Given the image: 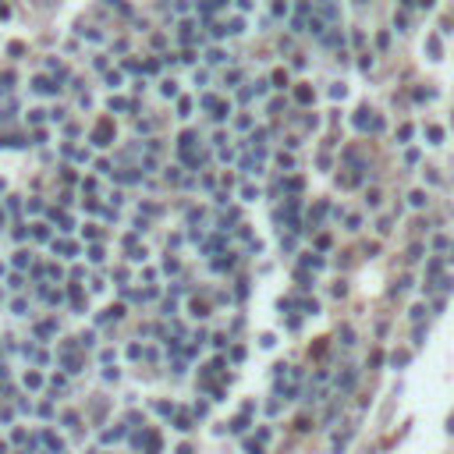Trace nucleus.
I'll return each mask as SVG.
<instances>
[{
    "instance_id": "nucleus-1",
    "label": "nucleus",
    "mask_w": 454,
    "mask_h": 454,
    "mask_svg": "<svg viewBox=\"0 0 454 454\" xmlns=\"http://www.w3.org/2000/svg\"><path fill=\"white\" fill-rule=\"evenodd\" d=\"M355 380H358V373H355V369H348L344 376H337V390H341V394H348V390L355 387Z\"/></svg>"
},
{
    "instance_id": "nucleus-2",
    "label": "nucleus",
    "mask_w": 454,
    "mask_h": 454,
    "mask_svg": "<svg viewBox=\"0 0 454 454\" xmlns=\"http://www.w3.org/2000/svg\"><path fill=\"white\" fill-rule=\"evenodd\" d=\"M352 436H355V429H344L341 436H334V454H341L348 444H352Z\"/></svg>"
},
{
    "instance_id": "nucleus-3",
    "label": "nucleus",
    "mask_w": 454,
    "mask_h": 454,
    "mask_svg": "<svg viewBox=\"0 0 454 454\" xmlns=\"http://www.w3.org/2000/svg\"><path fill=\"white\" fill-rule=\"evenodd\" d=\"M295 100H298V103H312V100H316V93H312L309 85H298V89H295Z\"/></svg>"
},
{
    "instance_id": "nucleus-4",
    "label": "nucleus",
    "mask_w": 454,
    "mask_h": 454,
    "mask_svg": "<svg viewBox=\"0 0 454 454\" xmlns=\"http://www.w3.org/2000/svg\"><path fill=\"white\" fill-rule=\"evenodd\" d=\"M249 415H252V412H241V415L231 422V429H234V433H245V429H249Z\"/></svg>"
},
{
    "instance_id": "nucleus-5",
    "label": "nucleus",
    "mask_w": 454,
    "mask_h": 454,
    "mask_svg": "<svg viewBox=\"0 0 454 454\" xmlns=\"http://www.w3.org/2000/svg\"><path fill=\"white\" fill-rule=\"evenodd\" d=\"M174 426H177L181 433H188V429H192V415H185V412H177V419H174Z\"/></svg>"
},
{
    "instance_id": "nucleus-6",
    "label": "nucleus",
    "mask_w": 454,
    "mask_h": 454,
    "mask_svg": "<svg viewBox=\"0 0 454 454\" xmlns=\"http://www.w3.org/2000/svg\"><path fill=\"white\" fill-rule=\"evenodd\" d=\"M426 50H429V57H433V60H440V39L429 36V39H426Z\"/></svg>"
},
{
    "instance_id": "nucleus-7",
    "label": "nucleus",
    "mask_w": 454,
    "mask_h": 454,
    "mask_svg": "<svg viewBox=\"0 0 454 454\" xmlns=\"http://www.w3.org/2000/svg\"><path fill=\"white\" fill-rule=\"evenodd\" d=\"M227 114H231V103H217L213 107V121H227Z\"/></svg>"
},
{
    "instance_id": "nucleus-8",
    "label": "nucleus",
    "mask_w": 454,
    "mask_h": 454,
    "mask_svg": "<svg viewBox=\"0 0 454 454\" xmlns=\"http://www.w3.org/2000/svg\"><path fill=\"white\" fill-rule=\"evenodd\" d=\"M241 199H245V202H255V199H259V188H252V185H241Z\"/></svg>"
},
{
    "instance_id": "nucleus-9",
    "label": "nucleus",
    "mask_w": 454,
    "mask_h": 454,
    "mask_svg": "<svg viewBox=\"0 0 454 454\" xmlns=\"http://www.w3.org/2000/svg\"><path fill=\"white\" fill-rule=\"evenodd\" d=\"M408 202H412L415 209H422V206H426V192H412V195H408Z\"/></svg>"
},
{
    "instance_id": "nucleus-10",
    "label": "nucleus",
    "mask_w": 454,
    "mask_h": 454,
    "mask_svg": "<svg viewBox=\"0 0 454 454\" xmlns=\"http://www.w3.org/2000/svg\"><path fill=\"white\" fill-rule=\"evenodd\" d=\"M295 280H298L302 287H309V284H312V274H309V270H305V266H302V270H298V274H295Z\"/></svg>"
},
{
    "instance_id": "nucleus-11",
    "label": "nucleus",
    "mask_w": 454,
    "mask_h": 454,
    "mask_svg": "<svg viewBox=\"0 0 454 454\" xmlns=\"http://www.w3.org/2000/svg\"><path fill=\"white\" fill-rule=\"evenodd\" d=\"M270 82H274V89H284L287 85V71H274V78H270Z\"/></svg>"
},
{
    "instance_id": "nucleus-12",
    "label": "nucleus",
    "mask_w": 454,
    "mask_h": 454,
    "mask_svg": "<svg viewBox=\"0 0 454 454\" xmlns=\"http://www.w3.org/2000/svg\"><path fill=\"white\" fill-rule=\"evenodd\" d=\"M295 429H298V433H305V429H312V419H309V415H298V422H295Z\"/></svg>"
},
{
    "instance_id": "nucleus-13",
    "label": "nucleus",
    "mask_w": 454,
    "mask_h": 454,
    "mask_svg": "<svg viewBox=\"0 0 454 454\" xmlns=\"http://www.w3.org/2000/svg\"><path fill=\"white\" fill-rule=\"evenodd\" d=\"M280 188H287V192H302V177H287Z\"/></svg>"
},
{
    "instance_id": "nucleus-14",
    "label": "nucleus",
    "mask_w": 454,
    "mask_h": 454,
    "mask_svg": "<svg viewBox=\"0 0 454 454\" xmlns=\"http://www.w3.org/2000/svg\"><path fill=\"white\" fill-rule=\"evenodd\" d=\"M206 60H209V64H224L227 57H224V50H209V53H206Z\"/></svg>"
},
{
    "instance_id": "nucleus-15",
    "label": "nucleus",
    "mask_w": 454,
    "mask_h": 454,
    "mask_svg": "<svg viewBox=\"0 0 454 454\" xmlns=\"http://www.w3.org/2000/svg\"><path fill=\"white\" fill-rule=\"evenodd\" d=\"M426 135H429V142H433V146H436V142H440V139H444V131H440V128H436V125H429V128H426Z\"/></svg>"
},
{
    "instance_id": "nucleus-16",
    "label": "nucleus",
    "mask_w": 454,
    "mask_h": 454,
    "mask_svg": "<svg viewBox=\"0 0 454 454\" xmlns=\"http://www.w3.org/2000/svg\"><path fill=\"white\" fill-rule=\"evenodd\" d=\"M227 32H245V22H241V18H231V22H227Z\"/></svg>"
},
{
    "instance_id": "nucleus-17",
    "label": "nucleus",
    "mask_w": 454,
    "mask_h": 454,
    "mask_svg": "<svg viewBox=\"0 0 454 454\" xmlns=\"http://www.w3.org/2000/svg\"><path fill=\"white\" fill-rule=\"evenodd\" d=\"M341 341L344 344H355V330L352 327H341Z\"/></svg>"
},
{
    "instance_id": "nucleus-18",
    "label": "nucleus",
    "mask_w": 454,
    "mask_h": 454,
    "mask_svg": "<svg viewBox=\"0 0 454 454\" xmlns=\"http://www.w3.org/2000/svg\"><path fill=\"white\" fill-rule=\"evenodd\" d=\"M213 266H217V270H231V266H234V255H227V259H217Z\"/></svg>"
},
{
    "instance_id": "nucleus-19",
    "label": "nucleus",
    "mask_w": 454,
    "mask_h": 454,
    "mask_svg": "<svg viewBox=\"0 0 454 454\" xmlns=\"http://www.w3.org/2000/svg\"><path fill=\"white\" fill-rule=\"evenodd\" d=\"M390 362H394V366H404V362H408V352H394V355H390Z\"/></svg>"
},
{
    "instance_id": "nucleus-20",
    "label": "nucleus",
    "mask_w": 454,
    "mask_h": 454,
    "mask_svg": "<svg viewBox=\"0 0 454 454\" xmlns=\"http://www.w3.org/2000/svg\"><path fill=\"white\" fill-rule=\"evenodd\" d=\"M358 68H362V71H369V68H373V53H362V60H358Z\"/></svg>"
},
{
    "instance_id": "nucleus-21",
    "label": "nucleus",
    "mask_w": 454,
    "mask_h": 454,
    "mask_svg": "<svg viewBox=\"0 0 454 454\" xmlns=\"http://www.w3.org/2000/svg\"><path fill=\"white\" fill-rule=\"evenodd\" d=\"M277 163H280V167H287V171H291V167H295V160H291V156H287V153H280V156H277Z\"/></svg>"
},
{
    "instance_id": "nucleus-22",
    "label": "nucleus",
    "mask_w": 454,
    "mask_h": 454,
    "mask_svg": "<svg viewBox=\"0 0 454 454\" xmlns=\"http://www.w3.org/2000/svg\"><path fill=\"white\" fill-rule=\"evenodd\" d=\"M398 139H401V142H408V139H412V128L401 125V128H398Z\"/></svg>"
},
{
    "instance_id": "nucleus-23",
    "label": "nucleus",
    "mask_w": 454,
    "mask_h": 454,
    "mask_svg": "<svg viewBox=\"0 0 454 454\" xmlns=\"http://www.w3.org/2000/svg\"><path fill=\"white\" fill-rule=\"evenodd\" d=\"M419 255H422V245H412V249H408V263H415Z\"/></svg>"
},
{
    "instance_id": "nucleus-24",
    "label": "nucleus",
    "mask_w": 454,
    "mask_h": 454,
    "mask_svg": "<svg viewBox=\"0 0 454 454\" xmlns=\"http://www.w3.org/2000/svg\"><path fill=\"white\" fill-rule=\"evenodd\" d=\"M274 14H277V18H280V14H287V0H277V4H274Z\"/></svg>"
},
{
    "instance_id": "nucleus-25",
    "label": "nucleus",
    "mask_w": 454,
    "mask_h": 454,
    "mask_svg": "<svg viewBox=\"0 0 454 454\" xmlns=\"http://www.w3.org/2000/svg\"><path fill=\"white\" fill-rule=\"evenodd\" d=\"M245 451H249V454H263V447L255 444V440H245Z\"/></svg>"
},
{
    "instance_id": "nucleus-26",
    "label": "nucleus",
    "mask_w": 454,
    "mask_h": 454,
    "mask_svg": "<svg viewBox=\"0 0 454 454\" xmlns=\"http://www.w3.org/2000/svg\"><path fill=\"white\" fill-rule=\"evenodd\" d=\"M241 82V71H227V85H238Z\"/></svg>"
},
{
    "instance_id": "nucleus-27",
    "label": "nucleus",
    "mask_w": 454,
    "mask_h": 454,
    "mask_svg": "<svg viewBox=\"0 0 454 454\" xmlns=\"http://www.w3.org/2000/svg\"><path fill=\"white\" fill-rule=\"evenodd\" d=\"M344 93H348L344 85H334V89H330V96H334V100H344Z\"/></svg>"
},
{
    "instance_id": "nucleus-28",
    "label": "nucleus",
    "mask_w": 454,
    "mask_h": 454,
    "mask_svg": "<svg viewBox=\"0 0 454 454\" xmlns=\"http://www.w3.org/2000/svg\"><path fill=\"white\" fill-rule=\"evenodd\" d=\"M394 25H398L401 32H404V28H408V18H404V14H394Z\"/></svg>"
},
{
    "instance_id": "nucleus-29",
    "label": "nucleus",
    "mask_w": 454,
    "mask_h": 454,
    "mask_svg": "<svg viewBox=\"0 0 454 454\" xmlns=\"http://www.w3.org/2000/svg\"><path fill=\"white\" fill-rule=\"evenodd\" d=\"M238 7H241V11H249V7H252V0H238Z\"/></svg>"
},
{
    "instance_id": "nucleus-30",
    "label": "nucleus",
    "mask_w": 454,
    "mask_h": 454,
    "mask_svg": "<svg viewBox=\"0 0 454 454\" xmlns=\"http://www.w3.org/2000/svg\"><path fill=\"white\" fill-rule=\"evenodd\" d=\"M419 4H422V7H433V0H419Z\"/></svg>"
},
{
    "instance_id": "nucleus-31",
    "label": "nucleus",
    "mask_w": 454,
    "mask_h": 454,
    "mask_svg": "<svg viewBox=\"0 0 454 454\" xmlns=\"http://www.w3.org/2000/svg\"><path fill=\"white\" fill-rule=\"evenodd\" d=\"M355 4H366V0H355Z\"/></svg>"
}]
</instances>
